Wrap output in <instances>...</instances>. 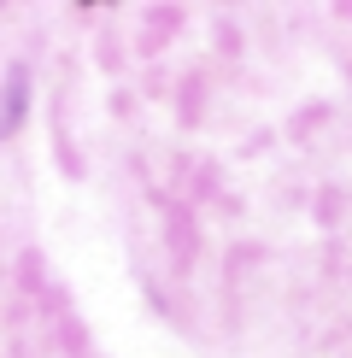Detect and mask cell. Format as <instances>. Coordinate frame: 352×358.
<instances>
[{"label": "cell", "mask_w": 352, "mask_h": 358, "mask_svg": "<svg viewBox=\"0 0 352 358\" xmlns=\"http://www.w3.org/2000/svg\"><path fill=\"white\" fill-rule=\"evenodd\" d=\"M24 106H29V71L6 65V112H0V129H6V136L24 124Z\"/></svg>", "instance_id": "obj_1"}]
</instances>
